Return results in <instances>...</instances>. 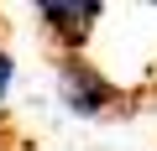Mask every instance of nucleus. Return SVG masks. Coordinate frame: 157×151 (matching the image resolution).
<instances>
[{
    "instance_id": "1",
    "label": "nucleus",
    "mask_w": 157,
    "mask_h": 151,
    "mask_svg": "<svg viewBox=\"0 0 157 151\" xmlns=\"http://www.w3.org/2000/svg\"><path fill=\"white\" fill-rule=\"evenodd\" d=\"M58 89H63V104H68L73 115H100V110L110 104V84L100 78L89 63H78V57H68V63L58 68Z\"/></svg>"
},
{
    "instance_id": "3",
    "label": "nucleus",
    "mask_w": 157,
    "mask_h": 151,
    "mask_svg": "<svg viewBox=\"0 0 157 151\" xmlns=\"http://www.w3.org/2000/svg\"><path fill=\"white\" fill-rule=\"evenodd\" d=\"M11 73H16V68H11V57L0 52V104H6V94H11Z\"/></svg>"
},
{
    "instance_id": "2",
    "label": "nucleus",
    "mask_w": 157,
    "mask_h": 151,
    "mask_svg": "<svg viewBox=\"0 0 157 151\" xmlns=\"http://www.w3.org/2000/svg\"><path fill=\"white\" fill-rule=\"evenodd\" d=\"M100 11H105L100 0H42V5H37V16L47 21V31L63 37V42H84Z\"/></svg>"
}]
</instances>
